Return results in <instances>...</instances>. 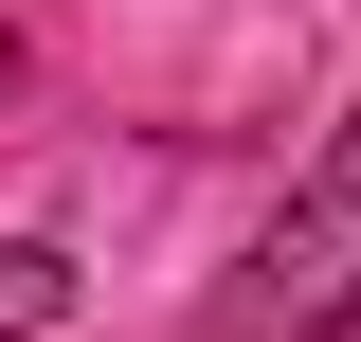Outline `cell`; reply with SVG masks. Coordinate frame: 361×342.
Returning a JSON list of instances; mask_svg holds the SVG:
<instances>
[{
	"mask_svg": "<svg viewBox=\"0 0 361 342\" xmlns=\"http://www.w3.org/2000/svg\"><path fill=\"white\" fill-rule=\"evenodd\" d=\"M235 324H253V342H361V90H343V127H325L307 198L271 216V253H253V289H235Z\"/></svg>",
	"mask_w": 361,
	"mask_h": 342,
	"instance_id": "1",
	"label": "cell"
},
{
	"mask_svg": "<svg viewBox=\"0 0 361 342\" xmlns=\"http://www.w3.org/2000/svg\"><path fill=\"white\" fill-rule=\"evenodd\" d=\"M73 324V253L54 234H0V342H54Z\"/></svg>",
	"mask_w": 361,
	"mask_h": 342,
	"instance_id": "2",
	"label": "cell"
},
{
	"mask_svg": "<svg viewBox=\"0 0 361 342\" xmlns=\"http://www.w3.org/2000/svg\"><path fill=\"white\" fill-rule=\"evenodd\" d=\"M0 90H18V37H0Z\"/></svg>",
	"mask_w": 361,
	"mask_h": 342,
	"instance_id": "3",
	"label": "cell"
}]
</instances>
